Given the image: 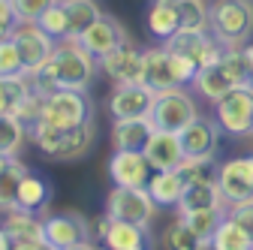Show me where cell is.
<instances>
[{"instance_id": "cell-1", "label": "cell", "mask_w": 253, "mask_h": 250, "mask_svg": "<svg viewBox=\"0 0 253 250\" xmlns=\"http://www.w3.org/2000/svg\"><path fill=\"white\" fill-rule=\"evenodd\" d=\"M97 60H93L76 40H60L54 42L48 60L37 76H30L37 90H87L97 79Z\"/></svg>"}, {"instance_id": "cell-2", "label": "cell", "mask_w": 253, "mask_h": 250, "mask_svg": "<svg viewBox=\"0 0 253 250\" xmlns=\"http://www.w3.org/2000/svg\"><path fill=\"white\" fill-rule=\"evenodd\" d=\"M27 139L34 142L45 157L60 160V163H73V160H82L90 154L93 139H97V124L90 121V124L76 127V130H57V127H48L45 121H34L27 127Z\"/></svg>"}, {"instance_id": "cell-3", "label": "cell", "mask_w": 253, "mask_h": 250, "mask_svg": "<svg viewBox=\"0 0 253 250\" xmlns=\"http://www.w3.org/2000/svg\"><path fill=\"white\" fill-rule=\"evenodd\" d=\"M208 34L223 48H244L253 40V0L208 3Z\"/></svg>"}, {"instance_id": "cell-4", "label": "cell", "mask_w": 253, "mask_h": 250, "mask_svg": "<svg viewBox=\"0 0 253 250\" xmlns=\"http://www.w3.org/2000/svg\"><path fill=\"white\" fill-rule=\"evenodd\" d=\"M250 76H247V60H244V51L241 48H223L214 64L202 67L193 79V90L199 93L202 100L208 103H217L223 93L247 84Z\"/></svg>"}, {"instance_id": "cell-5", "label": "cell", "mask_w": 253, "mask_h": 250, "mask_svg": "<svg viewBox=\"0 0 253 250\" xmlns=\"http://www.w3.org/2000/svg\"><path fill=\"white\" fill-rule=\"evenodd\" d=\"M196 67L190 60L178 57L175 51H169L166 45L157 48H145L142 54V84L157 90H169V87H187L196 79Z\"/></svg>"}, {"instance_id": "cell-6", "label": "cell", "mask_w": 253, "mask_h": 250, "mask_svg": "<svg viewBox=\"0 0 253 250\" xmlns=\"http://www.w3.org/2000/svg\"><path fill=\"white\" fill-rule=\"evenodd\" d=\"M48 127L57 130H76L93 121V100L87 90H51L42 100V115Z\"/></svg>"}, {"instance_id": "cell-7", "label": "cell", "mask_w": 253, "mask_h": 250, "mask_svg": "<svg viewBox=\"0 0 253 250\" xmlns=\"http://www.w3.org/2000/svg\"><path fill=\"white\" fill-rule=\"evenodd\" d=\"M148 118L154 124V130L181 133L193 118H199V106H196L193 93H190L187 87H169V90H157L154 93Z\"/></svg>"}, {"instance_id": "cell-8", "label": "cell", "mask_w": 253, "mask_h": 250, "mask_svg": "<svg viewBox=\"0 0 253 250\" xmlns=\"http://www.w3.org/2000/svg\"><path fill=\"white\" fill-rule=\"evenodd\" d=\"M214 106V121L220 133H226L232 139H244L253 130V84H241L229 93H223Z\"/></svg>"}, {"instance_id": "cell-9", "label": "cell", "mask_w": 253, "mask_h": 250, "mask_svg": "<svg viewBox=\"0 0 253 250\" xmlns=\"http://www.w3.org/2000/svg\"><path fill=\"white\" fill-rule=\"evenodd\" d=\"M157 214V205L145 187H112L106 196V217L124 223L148 226Z\"/></svg>"}, {"instance_id": "cell-10", "label": "cell", "mask_w": 253, "mask_h": 250, "mask_svg": "<svg viewBox=\"0 0 253 250\" xmlns=\"http://www.w3.org/2000/svg\"><path fill=\"white\" fill-rule=\"evenodd\" d=\"M93 238V226L84 220L79 211H63L42 217V241L51 250H70L82 241Z\"/></svg>"}, {"instance_id": "cell-11", "label": "cell", "mask_w": 253, "mask_h": 250, "mask_svg": "<svg viewBox=\"0 0 253 250\" xmlns=\"http://www.w3.org/2000/svg\"><path fill=\"white\" fill-rule=\"evenodd\" d=\"M12 42L18 48V57H21V73L30 79L42 70V64L48 60L51 48H54V40L48 34L37 27V21H18V27L12 30Z\"/></svg>"}, {"instance_id": "cell-12", "label": "cell", "mask_w": 253, "mask_h": 250, "mask_svg": "<svg viewBox=\"0 0 253 250\" xmlns=\"http://www.w3.org/2000/svg\"><path fill=\"white\" fill-rule=\"evenodd\" d=\"M169 51H175L178 57H184V60H190L196 70H202V67H208V64H214V60L223 54V45H220L208 30H178V34H172L166 42H163Z\"/></svg>"}, {"instance_id": "cell-13", "label": "cell", "mask_w": 253, "mask_h": 250, "mask_svg": "<svg viewBox=\"0 0 253 250\" xmlns=\"http://www.w3.org/2000/svg\"><path fill=\"white\" fill-rule=\"evenodd\" d=\"M142 54H145L142 45H136L133 40H124L97 64L112 84H142Z\"/></svg>"}, {"instance_id": "cell-14", "label": "cell", "mask_w": 253, "mask_h": 250, "mask_svg": "<svg viewBox=\"0 0 253 250\" xmlns=\"http://www.w3.org/2000/svg\"><path fill=\"white\" fill-rule=\"evenodd\" d=\"M217 190L226 205L253 199V154L232 157L217 166Z\"/></svg>"}, {"instance_id": "cell-15", "label": "cell", "mask_w": 253, "mask_h": 250, "mask_svg": "<svg viewBox=\"0 0 253 250\" xmlns=\"http://www.w3.org/2000/svg\"><path fill=\"white\" fill-rule=\"evenodd\" d=\"M151 103H154V90L145 84H115L106 109L112 115V121H136V118H148L151 115Z\"/></svg>"}, {"instance_id": "cell-16", "label": "cell", "mask_w": 253, "mask_h": 250, "mask_svg": "<svg viewBox=\"0 0 253 250\" xmlns=\"http://www.w3.org/2000/svg\"><path fill=\"white\" fill-rule=\"evenodd\" d=\"M181 148H184V157H193V160H214L217 157V148H220V127L214 118H193L187 127L178 133Z\"/></svg>"}, {"instance_id": "cell-17", "label": "cell", "mask_w": 253, "mask_h": 250, "mask_svg": "<svg viewBox=\"0 0 253 250\" xmlns=\"http://www.w3.org/2000/svg\"><path fill=\"white\" fill-rule=\"evenodd\" d=\"M124 40H130V37H126V30H124V24H121L118 18H112V15H100L87 30H82V37H79L76 42H79L93 60H100V57H106L112 48H118Z\"/></svg>"}, {"instance_id": "cell-18", "label": "cell", "mask_w": 253, "mask_h": 250, "mask_svg": "<svg viewBox=\"0 0 253 250\" xmlns=\"http://www.w3.org/2000/svg\"><path fill=\"white\" fill-rule=\"evenodd\" d=\"M93 235L103 241L106 250H151L148 226L112 220V217H103V220L97 223V232Z\"/></svg>"}, {"instance_id": "cell-19", "label": "cell", "mask_w": 253, "mask_h": 250, "mask_svg": "<svg viewBox=\"0 0 253 250\" xmlns=\"http://www.w3.org/2000/svg\"><path fill=\"white\" fill-rule=\"evenodd\" d=\"M145 160L151 166V172H172L184 163V148L178 133H163V130H154L151 139L142 148Z\"/></svg>"}, {"instance_id": "cell-20", "label": "cell", "mask_w": 253, "mask_h": 250, "mask_svg": "<svg viewBox=\"0 0 253 250\" xmlns=\"http://www.w3.org/2000/svg\"><path fill=\"white\" fill-rule=\"evenodd\" d=\"M109 178L115 187H145L151 166L142 151H115L109 160Z\"/></svg>"}, {"instance_id": "cell-21", "label": "cell", "mask_w": 253, "mask_h": 250, "mask_svg": "<svg viewBox=\"0 0 253 250\" xmlns=\"http://www.w3.org/2000/svg\"><path fill=\"white\" fill-rule=\"evenodd\" d=\"M154 133L151 118H136V121H112V145L115 151H142L145 142Z\"/></svg>"}, {"instance_id": "cell-22", "label": "cell", "mask_w": 253, "mask_h": 250, "mask_svg": "<svg viewBox=\"0 0 253 250\" xmlns=\"http://www.w3.org/2000/svg\"><path fill=\"white\" fill-rule=\"evenodd\" d=\"M3 232L9 235L12 244L18 241H42V217L37 211H24V208H12L3 214Z\"/></svg>"}, {"instance_id": "cell-23", "label": "cell", "mask_w": 253, "mask_h": 250, "mask_svg": "<svg viewBox=\"0 0 253 250\" xmlns=\"http://www.w3.org/2000/svg\"><path fill=\"white\" fill-rule=\"evenodd\" d=\"M226 205L223 196L217 190V181H196V184H187L184 193L178 199V214H193V211H205V208H220Z\"/></svg>"}, {"instance_id": "cell-24", "label": "cell", "mask_w": 253, "mask_h": 250, "mask_svg": "<svg viewBox=\"0 0 253 250\" xmlns=\"http://www.w3.org/2000/svg\"><path fill=\"white\" fill-rule=\"evenodd\" d=\"M181 30V15H178V3L175 0H154L148 9V34L154 40H169L172 34Z\"/></svg>"}, {"instance_id": "cell-25", "label": "cell", "mask_w": 253, "mask_h": 250, "mask_svg": "<svg viewBox=\"0 0 253 250\" xmlns=\"http://www.w3.org/2000/svg\"><path fill=\"white\" fill-rule=\"evenodd\" d=\"M145 190L151 193L157 208H175L181 193H184V181H181V175L175 169L172 172H151Z\"/></svg>"}, {"instance_id": "cell-26", "label": "cell", "mask_w": 253, "mask_h": 250, "mask_svg": "<svg viewBox=\"0 0 253 250\" xmlns=\"http://www.w3.org/2000/svg\"><path fill=\"white\" fill-rule=\"evenodd\" d=\"M51 202V184L34 172H27L18 184V193H15V208H24V211H42L45 205Z\"/></svg>"}, {"instance_id": "cell-27", "label": "cell", "mask_w": 253, "mask_h": 250, "mask_svg": "<svg viewBox=\"0 0 253 250\" xmlns=\"http://www.w3.org/2000/svg\"><path fill=\"white\" fill-rule=\"evenodd\" d=\"M63 12L70 18V40H79L82 30H87L93 21L103 15V9L97 6V0H60Z\"/></svg>"}, {"instance_id": "cell-28", "label": "cell", "mask_w": 253, "mask_h": 250, "mask_svg": "<svg viewBox=\"0 0 253 250\" xmlns=\"http://www.w3.org/2000/svg\"><path fill=\"white\" fill-rule=\"evenodd\" d=\"M250 244H253V232H247L241 223L223 217V223L217 226L208 250H250Z\"/></svg>"}, {"instance_id": "cell-29", "label": "cell", "mask_w": 253, "mask_h": 250, "mask_svg": "<svg viewBox=\"0 0 253 250\" xmlns=\"http://www.w3.org/2000/svg\"><path fill=\"white\" fill-rule=\"evenodd\" d=\"M27 142V124L15 115H0V154L18 157Z\"/></svg>"}, {"instance_id": "cell-30", "label": "cell", "mask_w": 253, "mask_h": 250, "mask_svg": "<svg viewBox=\"0 0 253 250\" xmlns=\"http://www.w3.org/2000/svg\"><path fill=\"white\" fill-rule=\"evenodd\" d=\"M30 90H34V82L27 76H3L0 79V115H15Z\"/></svg>"}, {"instance_id": "cell-31", "label": "cell", "mask_w": 253, "mask_h": 250, "mask_svg": "<svg viewBox=\"0 0 253 250\" xmlns=\"http://www.w3.org/2000/svg\"><path fill=\"white\" fill-rule=\"evenodd\" d=\"M30 169L15 157V160H9L3 169H0V214H6V211H12L15 208V193H18V184H21V178L27 175Z\"/></svg>"}, {"instance_id": "cell-32", "label": "cell", "mask_w": 253, "mask_h": 250, "mask_svg": "<svg viewBox=\"0 0 253 250\" xmlns=\"http://www.w3.org/2000/svg\"><path fill=\"white\" fill-rule=\"evenodd\" d=\"M163 244H166V250H208V244L184 223L181 214H175V220L166 226Z\"/></svg>"}, {"instance_id": "cell-33", "label": "cell", "mask_w": 253, "mask_h": 250, "mask_svg": "<svg viewBox=\"0 0 253 250\" xmlns=\"http://www.w3.org/2000/svg\"><path fill=\"white\" fill-rule=\"evenodd\" d=\"M184 217V223L193 229L205 244H211L217 226L223 223V217H226V205H220V208H205V211H193V214H181Z\"/></svg>"}, {"instance_id": "cell-34", "label": "cell", "mask_w": 253, "mask_h": 250, "mask_svg": "<svg viewBox=\"0 0 253 250\" xmlns=\"http://www.w3.org/2000/svg\"><path fill=\"white\" fill-rule=\"evenodd\" d=\"M37 27L42 30V34H48L54 42L70 40V18H67V12H63L60 0H57V3H51V6L37 18Z\"/></svg>"}, {"instance_id": "cell-35", "label": "cell", "mask_w": 253, "mask_h": 250, "mask_svg": "<svg viewBox=\"0 0 253 250\" xmlns=\"http://www.w3.org/2000/svg\"><path fill=\"white\" fill-rule=\"evenodd\" d=\"M184 30H208V0H175Z\"/></svg>"}, {"instance_id": "cell-36", "label": "cell", "mask_w": 253, "mask_h": 250, "mask_svg": "<svg viewBox=\"0 0 253 250\" xmlns=\"http://www.w3.org/2000/svg\"><path fill=\"white\" fill-rule=\"evenodd\" d=\"M187 184H196V181H217V163L214 160H193V157H184V163L175 169Z\"/></svg>"}, {"instance_id": "cell-37", "label": "cell", "mask_w": 253, "mask_h": 250, "mask_svg": "<svg viewBox=\"0 0 253 250\" xmlns=\"http://www.w3.org/2000/svg\"><path fill=\"white\" fill-rule=\"evenodd\" d=\"M3 76H24L21 73V57H18V48L12 42V37L0 40V79Z\"/></svg>"}, {"instance_id": "cell-38", "label": "cell", "mask_w": 253, "mask_h": 250, "mask_svg": "<svg viewBox=\"0 0 253 250\" xmlns=\"http://www.w3.org/2000/svg\"><path fill=\"white\" fill-rule=\"evenodd\" d=\"M9 3H12L18 21H37L51 3H57V0H9Z\"/></svg>"}, {"instance_id": "cell-39", "label": "cell", "mask_w": 253, "mask_h": 250, "mask_svg": "<svg viewBox=\"0 0 253 250\" xmlns=\"http://www.w3.org/2000/svg\"><path fill=\"white\" fill-rule=\"evenodd\" d=\"M226 217L235 220V223H241L247 232H253V199H241V202L226 205Z\"/></svg>"}, {"instance_id": "cell-40", "label": "cell", "mask_w": 253, "mask_h": 250, "mask_svg": "<svg viewBox=\"0 0 253 250\" xmlns=\"http://www.w3.org/2000/svg\"><path fill=\"white\" fill-rule=\"evenodd\" d=\"M15 27H18V15L12 9V3H9V0H0V40L12 37Z\"/></svg>"}, {"instance_id": "cell-41", "label": "cell", "mask_w": 253, "mask_h": 250, "mask_svg": "<svg viewBox=\"0 0 253 250\" xmlns=\"http://www.w3.org/2000/svg\"><path fill=\"white\" fill-rule=\"evenodd\" d=\"M9 250H51L45 241H18V244H12Z\"/></svg>"}, {"instance_id": "cell-42", "label": "cell", "mask_w": 253, "mask_h": 250, "mask_svg": "<svg viewBox=\"0 0 253 250\" xmlns=\"http://www.w3.org/2000/svg\"><path fill=\"white\" fill-rule=\"evenodd\" d=\"M241 51H244V60H247V76H250V84H253V42H247Z\"/></svg>"}, {"instance_id": "cell-43", "label": "cell", "mask_w": 253, "mask_h": 250, "mask_svg": "<svg viewBox=\"0 0 253 250\" xmlns=\"http://www.w3.org/2000/svg\"><path fill=\"white\" fill-rule=\"evenodd\" d=\"M70 250H103V247L93 244V241H82V244H76V247H70Z\"/></svg>"}, {"instance_id": "cell-44", "label": "cell", "mask_w": 253, "mask_h": 250, "mask_svg": "<svg viewBox=\"0 0 253 250\" xmlns=\"http://www.w3.org/2000/svg\"><path fill=\"white\" fill-rule=\"evenodd\" d=\"M12 247V241H9V235L3 232V226H0V250H9Z\"/></svg>"}, {"instance_id": "cell-45", "label": "cell", "mask_w": 253, "mask_h": 250, "mask_svg": "<svg viewBox=\"0 0 253 250\" xmlns=\"http://www.w3.org/2000/svg\"><path fill=\"white\" fill-rule=\"evenodd\" d=\"M9 160H15V157H6V154H0V169H3V166H6Z\"/></svg>"}, {"instance_id": "cell-46", "label": "cell", "mask_w": 253, "mask_h": 250, "mask_svg": "<svg viewBox=\"0 0 253 250\" xmlns=\"http://www.w3.org/2000/svg\"><path fill=\"white\" fill-rule=\"evenodd\" d=\"M250 136H253V130H250Z\"/></svg>"}, {"instance_id": "cell-47", "label": "cell", "mask_w": 253, "mask_h": 250, "mask_svg": "<svg viewBox=\"0 0 253 250\" xmlns=\"http://www.w3.org/2000/svg\"><path fill=\"white\" fill-rule=\"evenodd\" d=\"M250 250H253V244H250Z\"/></svg>"}]
</instances>
